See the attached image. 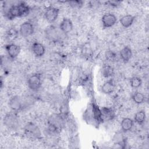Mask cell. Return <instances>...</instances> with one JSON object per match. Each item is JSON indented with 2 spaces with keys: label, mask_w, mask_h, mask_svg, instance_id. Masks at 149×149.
I'll list each match as a JSON object with an SVG mask.
<instances>
[{
  "label": "cell",
  "mask_w": 149,
  "mask_h": 149,
  "mask_svg": "<svg viewBox=\"0 0 149 149\" xmlns=\"http://www.w3.org/2000/svg\"><path fill=\"white\" fill-rule=\"evenodd\" d=\"M9 105L13 111H19L22 108V101L20 97L15 95L12 97L9 101Z\"/></svg>",
  "instance_id": "obj_11"
},
{
  "label": "cell",
  "mask_w": 149,
  "mask_h": 149,
  "mask_svg": "<svg viewBox=\"0 0 149 149\" xmlns=\"http://www.w3.org/2000/svg\"><path fill=\"white\" fill-rule=\"evenodd\" d=\"M62 32V31H61ZM59 32L55 27L51 26L48 27L45 30V35L48 39L52 41H58L60 39V34Z\"/></svg>",
  "instance_id": "obj_6"
},
{
  "label": "cell",
  "mask_w": 149,
  "mask_h": 149,
  "mask_svg": "<svg viewBox=\"0 0 149 149\" xmlns=\"http://www.w3.org/2000/svg\"><path fill=\"white\" fill-rule=\"evenodd\" d=\"M114 144L118 146L116 148H125L126 145V139L123 133L121 131L117 132L113 136L112 139Z\"/></svg>",
  "instance_id": "obj_7"
},
{
  "label": "cell",
  "mask_w": 149,
  "mask_h": 149,
  "mask_svg": "<svg viewBox=\"0 0 149 149\" xmlns=\"http://www.w3.org/2000/svg\"><path fill=\"white\" fill-rule=\"evenodd\" d=\"M34 31L33 24L30 22H23L20 26L19 33L20 35L24 37H27L33 34Z\"/></svg>",
  "instance_id": "obj_4"
},
{
  "label": "cell",
  "mask_w": 149,
  "mask_h": 149,
  "mask_svg": "<svg viewBox=\"0 0 149 149\" xmlns=\"http://www.w3.org/2000/svg\"><path fill=\"white\" fill-rule=\"evenodd\" d=\"M130 83L132 88H139L141 85L142 81L139 77L134 76L131 78L130 80Z\"/></svg>",
  "instance_id": "obj_24"
},
{
  "label": "cell",
  "mask_w": 149,
  "mask_h": 149,
  "mask_svg": "<svg viewBox=\"0 0 149 149\" xmlns=\"http://www.w3.org/2000/svg\"><path fill=\"white\" fill-rule=\"evenodd\" d=\"M120 56L124 62H127L132 56V51L128 46L123 47L120 51Z\"/></svg>",
  "instance_id": "obj_16"
},
{
  "label": "cell",
  "mask_w": 149,
  "mask_h": 149,
  "mask_svg": "<svg viewBox=\"0 0 149 149\" xmlns=\"http://www.w3.org/2000/svg\"><path fill=\"white\" fill-rule=\"evenodd\" d=\"M63 120L62 117L58 114H53L48 119V125H52L58 129L61 128L63 126Z\"/></svg>",
  "instance_id": "obj_12"
},
{
  "label": "cell",
  "mask_w": 149,
  "mask_h": 149,
  "mask_svg": "<svg viewBox=\"0 0 149 149\" xmlns=\"http://www.w3.org/2000/svg\"><path fill=\"white\" fill-rule=\"evenodd\" d=\"M121 129L124 132L130 131L133 126V120L129 118H123L120 123Z\"/></svg>",
  "instance_id": "obj_18"
},
{
  "label": "cell",
  "mask_w": 149,
  "mask_h": 149,
  "mask_svg": "<svg viewBox=\"0 0 149 149\" xmlns=\"http://www.w3.org/2000/svg\"><path fill=\"white\" fill-rule=\"evenodd\" d=\"M59 13V9L58 8L50 6L46 9L44 13V16L49 23H53L58 18Z\"/></svg>",
  "instance_id": "obj_5"
},
{
  "label": "cell",
  "mask_w": 149,
  "mask_h": 149,
  "mask_svg": "<svg viewBox=\"0 0 149 149\" xmlns=\"http://www.w3.org/2000/svg\"><path fill=\"white\" fill-rule=\"evenodd\" d=\"M102 74L106 77L111 76L113 74V69L111 66H105L102 69Z\"/></svg>",
  "instance_id": "obj_25"
},
{
  "label": "cell",
  "mask_w": 149,
  "mask_h": 149,
  "mask_svg": "<svg viewBox=\"0 0 149 149\" xmlns=\"http://www.w3.org/2000/svg\"><path fill=\"white\" fill-rule=\"evenodd\" d=\"M135 17L132 15H126L120 19V23L125 28H128L132 25Z\"/></svg>",
  "instance_id": "obj_15"
},
{
  "label": "cell",
  "mask_w": 149,
  "mask_h": 149,
  "mask_svg": "<svg viewBox=\"0 0 149 149\" xmlns=\"http://www.w3.org/2000/svg\"><path fill=\"white\" fill-rule=\"evenodd\" d=\"M102 119L103 120H111L114 117V112L112 109L109 108L104 107L101 109Z\"/></svg>",
  "instance_id": "obj_19"
},
{
  "label": "cell",
  "mask_w": 149,
  "mask_h": 149,
  "mask_svg": "<svg viewBox=\"0 0 149 149\" xmlns=\"http://www.w3.org/2000/svg\"><path fill=\"white\" fill-rule=\"evenodd\" d=\"M108 3H109V5L111 6H113V7H117L118 6L121 2L120 1H116V0H113V1H108L107 2Z\"/></svg>",
  "instance_id": "obj_29"
},
{
  "label": "cell",
  "mask_w": 149,
  "mask_h": 149,
  "mask_svg": "<svg viewBox=\"0 0 149 149\" xmlns=\"http://www.w3.org/2000/svg\"><path fill=\"white\" fill-rule=\"evenodd\" d=\"M4 124L10 129H15L18 126L19 120L17 117L12 114L5 116L3 119Z\"/></svg>",
  "instance_id": "obj_9"
},
{
  "label": "cell",
  "mask_w": 149,
  "mask_h": 149,
  "mask_svg": "<svg viewBox=\"0 0 149 149\" xmlns=\"http://www.w3.org/2000/svg\"><path fill=\"white\" fill-rule=\"evenodd\" d=\"M5 15H6V17L9 20H13L16 17H20V13H19L18 5H12V6H10L6 12Z\"/></svg>",
  "instance_id": "obj_14"
},
{
  "label": "cell",
  "mask_w": 149,
  "mask_h": 149,
  "mask_svg": "<svg viewBox=\"0 0 149 149\" xmlns=\"http://www.w3.org/2000/svg\"><path fill=\"white\" fill-rule=\"evenodd\" d=\"M29 87L33 91H37L41 85V79L39 74L31 75L27 81Z\"/></svg>",
  "instance_id": "obj_2"
},
{
  "label": "cell",
  "mask_w": 149,
  "mask_h": 149,
  "mask_svg": "<svg viewBox=\"0 0 149 149\" xmlns=\"http://www.w3.org/2000/svg\"><path fill=\"white\" fill-rule=\"evenodd\" d=\"M31 49L33 54L37 57L43 56L45 52V49L43 44L38 42H34L31 46Z\"/></svg>",
  "instance_id": "obj_13"
},
{
  "label": "cell",
  "mask_w": 149,
  "mask_h": 149,
  "mask_svg": "<svg viewBox=\"0 0 149 149\" xmlns=\"http://www.w3.org/2000/svg\"><path fill=\"white\" fill-rule=\"evenodd\" d=\"M73 27V23L69 18H63L59 24V29L64 34L70 33L72 30Z\"/></svg>",
  "instance_id": "obj_10"
},
{
  "label": "cell",
  "mask_w": 149,
  "mask_h": 149,
  "mask_svg": "<svg viewBox=\"0 0 149 149\" xmlns=\"http://www.w3.org/2000/svg\"><path fill=\"white\" fill-rule=\"evenodd\" d=\"M18 7H19V9L20 17L26 16L29 14L30 8L25 3L22 2L19 4H18Z\"/></svg>",
  "instance_id": "obj_21"
},
{
  "label": "cell",
  "mask_w": 149,
  "mask_h": 149,
  "mask_svg": "<svg viewBox=\"0 0 149 149\" xmlns=\"http://www.w3.org/2000/svg\"><path fill=\"white\" fill-rule=\"evenodd\" d=\"M132 98L136 104H142L144 101L145 96L143 93L137 91V92H135L133 94Z\"/></svg>",
  "instance_id": "obj_23"
},
{
  "label": "cell",
  "mask_w": 149,
  "mask_h": 149,
  "mask_svg": "<svg viewBox=\"0 0 149 149\" xmlns=\"http://www.w3.org/2000/svg\"><path fill=\"white\" fill-rule=\"evenodd\" d=\"M116 20L117 18L114 14L112 13H105L101 18L103 28L107 29L113 26L116 23Z\"/></svg>",
  "instance_id": "obj_3"
},
{
  "label": "cell",
  "mask_w": 149,
  "mask_h": 149,
  "mask_svg": "<svg viewBox=\"0 0 149 149\" xmlns=\"http://www.w3.org/2000/svg\"><path fill=\"white\" fill-rule=\"evenodd\" d=\"M115 89V84L112 80L105 81L101 87V91L105 94L112 93Z\"/></svg>",
  "instance_id": "obj_17"
},
{
  "label": "cell",
  "mask_w": 149,
  "mask_h": 149,
  "mask_svg": "<svg viewBox=\"0 0 149 149\" xmlns=\"http://www.w3.org/2000/svg\"><path fill=\"white\" fill-rule=\"evenodd\" d=\"M5 48L9 56L12 59L16 58L20 52V47L18 45L13 43L5 45Z\"/></svg>",
  "instance_id": "obj_8"
},
{
  "label": "cell",
  "mask_w": 149,
  "mask_h": 149,
  "mask_svg": "<svg viewBox=\"0 0 149 149\" xmlns=\"http://www.w3.org/2000/svg\"><path fill=\"white\" fill-rule=\"evenodd\" d=\"M93 112L94 117L97 120H98V121L102 120L101 109H100L97 107V106L94 105L93 106Z\"/></svg>",
  "instance_id": "obj_26"
},
{
  "label": "cell",
  "mask_w": 149,
  "mask_h": 149,
  "mask_svg": "<svg viewBox=\"0 0 149 149\" xmlns=\"http://www.w3.org/2000/svg\"><path fill=\"white\" fill-rule=\"evenodd\" d=\"M68 3L69 5L73 8H80L83 5L82 1H68Z\"/></svg>",
  "instance_id": "obj_27"
},
{
  "label": "cell",
  "mask_w": 149,
  "mask_h": 149,
  "mask_svg": "<svg viewBox=\"0 0 149 149\" xmlns=\"http://www.w3.org/2000/svg\"><path fill=\"white\" fill-rule=\"evenodd\" d=\"M26 136L31 139H38L41 136V132L38 127L33 123H27L24 127Z\"/></svg>",
  "instance_id": "obj_1"
},
{
  "label": "cell",
  "mask_w": 149,
  "mask_h": 149,
  "mask_svg": "<svg viewBox=\"0 0 149 149\" xmlns=\"http://www.w3.org/2000/svg\"><path fill=\"white\" fill-rule=\"evenodd\" d=\"M105 57L107 58V59L112 61L115 59L116 57V55L115 54V52H114L112 50H108L106 51L105 52Z\"/></svg>",
  "instance_id": "obj_28"
},
{
  "label": "cell",
  "mask_w": 149,
  "mask_h": 149,
  "mask_svg": "<svg viewBox=\"0 0 149 149\" xmlns=\"http://www.w3.org/2000/svg\"><path fill=\"white\" fill-rule=\"evenodd\" d=\"M18 36V32L15 27H11L8 29L6 33V38L9 42L15 41Z\"/></svg>",
  "instance_id": "obj_20"
},
{
  "label": "cell",
  "mask_w": 149,
  "mask_h": 149,
  "mask_svg": "<svg viewBox=\"0 0 149 149\" xmlns=\"http://www.w3.org/2000/svg\"><path fill=\"white\" fill-rule=\"evenodd\" d=\"M146 118V114L145 111H138L134 115V121L139 125L143 124Z\"/></svg>",
  "instance_id": "obj_22"
}]
</instances>
